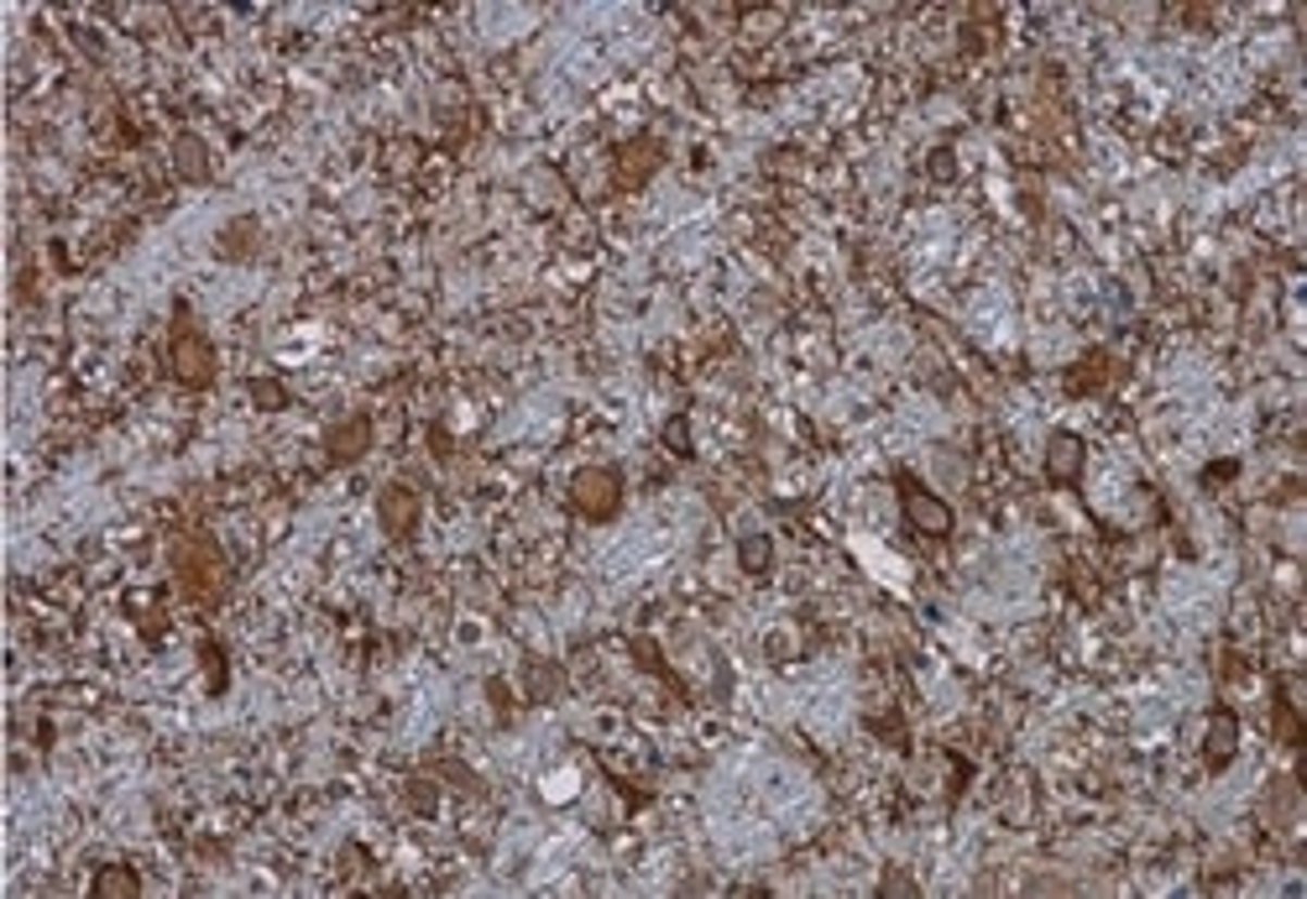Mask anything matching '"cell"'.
<instances>
[{
    "mask_svg": "<svg viewBox=\"0 0 1307 899\" xmlns=\"http://www.w3.org/2000/svg\"><path fill=\"white\" fill-rule=\"evenodd\" d=\"M571 502L581 519L607 523L618 508H623V476L612 465H581L571 476Z\"/></svg>",
    "mask_w": 1307,
    "mask_h": 899,
    "instance_id": "1",
    "label": "cell"
},
{
    "mask_svg": "<svg viewBox=\"0 0 1307 899\" xmlns=\"http://www.w3.org/2000/svg\"><path fill=\"white\" fill-rule=\"evenodd\" d=\"M167 366L184 387H210L215 382V346L210 335H199L194 325L173 329V346H167Z\"/></svg>",
    "mask_w": 1307,
    "mask_h": 899,
    "instance_id": "2",
    "label": "cell"
},
{
    "mask_svg": "<svg viewBox=\"0 0 1307 899\" xmlns=\"http://www.w3.org/2000/svg\"><path fill=\"white\" fill-rule=\"evenodd\" d=\"M899 508H905V519H910V528H921V534H931V539H947L957 528V513L936 497V491H926L921 482H910V476H899Z\"/></svg>",
    "mask_w": 1307,
    "mask_h": 899,
    "instance_id": "3",
    "label": "cell"
},
{
    "mask_svg": "<svg viewBox=\"0 0 1307 899\" xmlns=\"http://www.w3.org/2000/svg\"><path fill=\"white\" fill-rule=\"evenodd\" d=\"M419 513H424V502H419V491L403 487V482L377 491V523L387 539H409L413 528H419Z\"/></svg>",
    "mask_w": 1307,
    "mask_h": 899,
    "instance_id": "4",
    "label": "cell"
},
{
    "mask_svg": "<svg viewBox=\"0 0 1307 899\" xmlns=\"http://www.w3.org/2000/svg\"><path fill=\"white\" fill-rule=\"evenodd\" d=\"M372 450V419L366 413H351V419H340L335 429L325 435V455H329V465H351V461H361Z\"/></svg>",
    "mask_w": 1307,
    "mask_h": 899,
    "instance_id": "5",
    "label": "cell"
},
{
    "mask_svg": "<svg viewBox=\"0 0 1307 899\" xmlns=\"http://www.w3.org/2000/svg\"><path fill=\"white\" fill-rule=\"evenodd\" d=\"M1083 465H1088V450H1083L1078 435L1057 429V435L1046 439V476H1051L1057 487H1072V482L1083 476Z\"/></svg>",
    "mask_w": 1307,
    "mask_h": 899,
    "instance_id": "6",
    "label": "cell"
},
{
    "mask_svg": "<svg viewBox=\"0 0 1307 899\" xmlns=\"http://www.w3.org/2000/svg\"><path fill=\"white\" fill-rule=\"evenodd\" d=\"M173 173H178L184 184H210V178H215V158H210V141L194 137V132H184V137L173 141Z\"/></svg>",
    "mask_w": 1307,
    "mask_h": 899,
    "instance_id": "7",
    "label": "cell"
},
{
    "mask_svg": "<svg viewBox=\"0 0 1307 899\" xmlns=\"http://www.w3.org/2000/svg\"><path fill=\"white\" fill-rule=\"evenodd\" d=\"M1234 748H1240V716L1229 707H1219L1213 716H1208V737H1203V759H1208V769H1224L1229 759H1234Z\"/></svg>",
    "mask_w": 1307,
    "mask_h": 899,
    "instance_id": "8",
    "label": "cell"
},
{
    "mask_svg": "<svg viewBox=\"0 0 1307 899\" xmlns=\"http://www.w3.org/2000/svg\"><path fill=\"white\" fill-rule=\"evenodd\" d=\"M257 246H262V220H257V215H236L225 230H220L215 251L225 257V262H246V257H257Z\"/></svg>",
    "mask_w": 1307,
    "mask_h": 899,
    "instance_id": "9",
    "label": "cell"
},
{
    "mask_svg": "<svg viewBox=\"0 0 1307 899\" xmlns=\"http://www.w3.org/2000/svg\"><path fill=\"white\" fill-rule=\"evenodd\" d=\"M659 167V141H627L623 152H618V184L623 189H638V184H649V173Z\"/></svg>",
    "mask_w": 1307,
    "mask_h": 899,
    "instance_id": "10",
    "label": "cell"
},
{
    "mask_svg": "<svg viewBox=\"0 0 1307 899\" xmlns=\"http://www.w3.org/2000/svg\"><path fill=\"white\" fill-rule=\"evenodd\" d=\"M737 565H743V575H769V565H774L769 534H743L737 539Z\"/></svg>",
    "mask_w": 1307,
    "mask_h": 899,
    "instance_id": "11",
    "label": "cell"
},
{
    "mask_svg": "<svg viewBox=\"0 0 1307 899\" xmlns=\"http://www.w3.org/2000/svg\"><path fill=\"white\" fill-rule=\"evenodd\" d=\"M141 878L132 869H100L95 873V899H137Z\"/></svg>",
    "mask_w": 1307,
    "mask_h": 899,
    "instance_id": "12",
    "label": "cell"
},
{
    "mask_svg": "<svg viewBox=\"0 0 1307 899\" xmlns=\"http://www.w3.org/2000/svg\"><path fill=\"white\" fill-rule=\"evenodd\" d=\"M251 403H257L262 413L288 409V387H283V382H273V377H251Z\"/></svg>",
    "mask_w": 1307,
    "mask_h": 899,
    "instance_id": "13",
    "label": "cell"
},
{
    "mask_svg": "<svg viewBox=\"0 0 1307 899\" xmlns=\"http://www.w3.org/2000/svg\"><path fill=\"white\" fill-rule=\"evenodd\" d=\"M1104 366H1109V355H1088V361H1083V372H1072V377H1067V387H1072V392H1088V387H1098V382L1109 377Z\"/></svg>",
    "mask_w": 1307,
    "mask_h": 899,
    "instance_id": "14",
    "label": "cell"
},
{
    "mask_svg": "<svg viewBox=\"0 0 1307 899\" xmlns=\"http://www.w3.org/2000/svg\"><path fill=\"white\" fill-rule=\"evenodd\" d=\"M1277 737L1292 748V742H1303V722H1297V711H1292V701H1277Z\"/></svg>",
    "mask_w": 1307,
    "mask_h": 899,
    "instance_id": "15",
    "label": "cell"
},
{
    "mask_svg": "<svg viewBox=\"0 0 1307 899\" xmlns=\"http://www.w3.org/2000/svg\"><path fill=\"white\" fill-rule=\"evenodd\" d=\"M199 654H204V670H210V690H225V654H220V644L215 638H204Z\"/></svg>",
    "mask_w": 1307,
    "mask_h": 899,
    "instance_id": "16",
    "label": "cell"
},
{
    "mask_svg": "<svg viewBox=\"0 0 1307 899\" xmlns=\"http://www.w3.org/2000/svg\"><path fill=\"white\" fill-rule=\"evenodd\" d=\"M664 445H670L675 455H690V424H685V419H670V424H664Z\"/></svg>",
    "mask_w": 1307,
    "mask_h": 899,
    "instance_id": "17",
    "label": "cell"
},
{
    "mask_svg": "<svg viewBox=\"0 0 1307 899\" xmlns=\"http://www.w3.org/2000/svg\"><path fill=\"white\" fill-rule=\"evenodd\" d=\"M409 800H413V806H419V811H435V785H430V779H413Z\"/></svg>",
    "mask_w": 1307,
    "mask_h": 899,
    "instance_id": "18",
    "label": "cell"
},
{
    "mask_svg": "<svg viewBox=\"0 0 1307 899\" xmlns=\"http://www.w3.org/2000/svg\"><path fill=\"white\" fill-rule=\"evenodd\" d=\"M931 173H936V178H953V173H957V163H953V152H947V147H936V152H931Z\"/></svg>",
    "mask_w": 1307,
    "mask_h": 899,
    "instance_id": "19",
    "label": "cell"
},
{
    "mask_svg": "<svg viewBox=\"0 0 1307 899\" xmlns=\"http://www.w3.org/2000/svg\"><path fill=\"white\" fill-rule=\"evenodd\" d=\"M884 895H916V884H910L905 873H889V878H884Z\"/></svg>",
    "mask_w": 1307,
    "mask_h": 899,
    "instance_id": "20",
    "label": "cell"
}]
</instances>
